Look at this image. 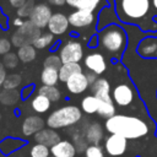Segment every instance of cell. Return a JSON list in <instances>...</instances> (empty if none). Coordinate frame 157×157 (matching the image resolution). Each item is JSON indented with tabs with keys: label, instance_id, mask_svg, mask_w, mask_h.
Instances as JSON below:
<instances>
[{
	"label": "cell",
	"instance_id": "obj_9",
	"mask_svg": "<svg viewBox=\"0 0 157 157\" xmlns=\"http://www.w3.org/2000/svg\"><path fill=\"white\" fill-rule=\"evenodd\" d=\"M52 15V10L47 4H37L29 16V21H32L38 28H44L48 27Z\"/></svg>",
	"mask_w": 157,
	"mask_h": 157
},
{
	"label": "cell",
	"instance_id": "obj_6",
	"mask_svg": "<svg viewBox=\"0 0 157 157\" xmlns=\"http://www.w3.org/2000/svg\"><path fill=\"white\" fill-rule=\"evenodd\" d=\"M60 59L63 64L65 63H78L83 56V49L81 43L76 40L66 42L60 49Z\"/></svg>",
	"mask_w": 157,
	"mask_h": 157
},
{
	"label": "cell",
	"instance_id": "obj_36",
	"mask_svg": "<svg viewBox=\"0 0 157 157\" xmlns=\"http://www.w3.org/2000/svg\"><path fill=\"white\" fill-rule=\"evenodd\" d=\"M85 157H104L103 150L98 145H91L85 151Z\"/></svg>",
	"mask_w": 157,
	"mask_h": 157
},
{
	"label": "cell",
	"instance_id": "obj_24",
	"mask_svg": "<svg viewBox=\"0 0 157 157\" xmlns=\"http://www.w3.org/2000/svg\"><path fill=\"white\" fill-rule=\"evenodd\" d=\"M40 80H42L43 85H45V86H55L59 80V70L44 67V70L42 71V75H40Z\"/></svg>",
	"mask_w": 157,
	"mask_h": 157
},
{
	"label": "cell",
	"instance_id": "obj_3",
	"mask_svg": "<svg viewBox=\"0 0 157 157\" xmlns=\"http://www.w3.org/2000/svg\"><path fill=\"white\" fill-rule=\"evenodd\" d=\"M99 44L110 55L120 56V54L126 48L128 37L121 27L117 25H109L103 31H101Z\"/></svg>",
	"mask_w": 157,
	"mask_h": 157
},
{
	"label": "cell",
	"instance_id": "obj_4",
	"mask_svg": "<svg viewBox=\"0 0 157 157\" xmlns=\"http://www.w3.org/2000/svg\"><path fill=\"white\" fill-rule=\"evenodd\" d=\"M82 118V113L76 105H65L54 110L47 119V124L52 129H61L72 126Z\"/></svg>",
	"mask_w": 157,
	"mask_h": 157
},
{
	"label": "cell",
	"instance_id": "obj_5",
	"mask_svg": "<svg viewBox=\"0 0 157 157\" xmlns=\"http://www.w3.org/2000/svg\"><path fill=\"white\" fill-rule=\"evenodd\" d=\"M40 36V29L32 22V21H26L21 27L17 28V31L12 34V44L17 48L33 44L36 39Z\"/></svg>",
	"mask_w": 157,
	"mask_h": 157
},
{
	"label": "cell",
	"instance_id": "obj_28",
	"mask_svg": "<svg viewBox=\"0 0 157 157\" xmlns=\"http://www.w3.org/2000/svg\"><path fill=\"white\" fill-rule=\"evenodd\" d=\"M54 40V37H53V33H44V34H40L36 42L33 43L34 48L36 49H44L47 47H49Z\"/></svg>",
	"mask_w": 157,
	"mask_h": 157
},
{
	"label": "cell",
	"instance_id": "obj_19",
	"mask_svg": "<svg viewBox=\"0 0 157 157\" xmlns=\"http://www.w3.org/2000/svg\"><path fill=\"white\" fill-rule=\"evenodd\" d=\"M85 136L87 139L88 142H91L92 145H98L99 141L103 139V129L101 126V124L98 123H92L87 126V129L85 130Z\"/></svg>",
	"mask_w": 157,
	"mask_h": 157
},
{
	"label": "cell",
	"instance_id": "obj_40",
	"mask_svg": "<svg viewBox=\"0 0 157 157\" xmlns=\"http://www.w3.org/2000/svg\"><path fill=\"white\" fill-rule=\"evenodd\" d=\"M27 0H9V2L11 4V6H13V7H21L25 2H26Z\"/></svg>",
	"mask_w": 157,
	"mask_h": 157
},
{
	"label": "cell",
	"instance_id": "obj_46",
	"mask_svg": "<svg viewBox=\"0 0 157 157\" xmlns=\"http://www.w3.org/2000/svg\"><path fill=\"white\" fill-rule=\"evenodd\" d=\"M52 157H54V156H52Z\"/></svg>",
	"mask_w": 157,
	"mask_h": 157
},
{
	"label": "cell",
	"instance_id": "obj_23",
	"mask_svg": "<svg viewBox=\"0 0 157 157\" xmlns=\"http://www.w3.org/2000/svg\"><path fill=\"white\" fill-rule=\"evenodd\" d=\"M50 103H52V101H50L48 97H45V96L38 93V94L32 99V108H33V110L37 112V113H45V112L50 108Z\"/></svg>",
	"mask_w": 157,
	"mask_h": 157
},
{
	"label": "cell",
	"instance_id": "obj_14",
	"mask_svg": "<svg viewBox=\"0 0 157 157\" xmlns=\"http://www.w3.org/2000/svg\"><path fill=\"white\" fill-rule=\"evenodd\" d=\"M69 25V17H66L61 12H56L52 15L48 23V29L53 34H63L66 32Z\"/></svg>",
	"mask_w": 157,
	"mask_h": 157
},
{
	"label": "cell",
	"instance_id": "obj_26",
	"mask_svg": "<svg viewBox=\"0 0 157 157\" xmlns=\"http://www.w3.org/2000/svg\"><path fill=\"white\" fill-rule=\"evenodd\" d=\"M98 105H99V101L98 98L92 94V96H86L82 102H81V108L85 113L87 114H93V113H97L98 110Z\"/></svg>",
	"mask_w": 157,
	"mask_h": 157
},
{
	"label": "cell",
	"instance_id": "obj_11",
	"mask_svg": "<svg viewBox=\"0 0 157 157\" xmlns=\"http://www.w3.org/2000/svg\"><path fill=\"white\" fill-rule=\"evenodd\" d=\"M66 83V88L69 92L74 93V94H78L82 93L87 90L88 87V80L86 77V74L83 72H76L72 76L69 77V80L65 82Z\"/></svg>",
	"mask_w": 157,
	"mask_h": 157
},
{
	"label": "cell",
	"instance_id": "obj_7",
	"mask_svg": "<svg viewBox=\"0 0 157 157\" xmlns=\"http://www.w3.org/2000/svg\"><path fill=\"white\" fill-rule=\"evenodd\" d=\"M126 137L118 135V134H110L104 142V148L107 151V153L109 156L117 157V156H121L124 155V152L126 151L128 147V142H126Z\"/></svg>",
	"mask_w": 157,
	"mask_h": 157
},
{
	"label": "cell",
	"instance_id": "obj_35",
	"mask_svg": "<svg viewBox=\"0 0 157 157\" xmlns=\"http://www.w3.org/2000/svg\"><path fill=\"white\" fill-rule=\"evenodd\" d=\"M61 65H63V61H61L60 56H58V55H49L44 60V67H50V69L59 70Z\"/></svg>",
	"mask_w": 157,
	"mask_h": 157
},
{
	"label": "cell",
	"instance_id": "obj_41",
	"mask_svg": "<svg viewBox=\"0 0 157 157\" xmlns=\"http://www.w3.org/2000/svg\"><path fill=\"white\" fill-rule=\"evenodd\" d=\"M80 2H81V0H66V4H69L70 6H72V7H76V9H78V5H80Z\"/></svg>",
	"mask_w": 157,
	"mask_h": 157
},
{
	"label": "cell",
	"instance_id": "obj_33",
	"mask_svg": "<svg viewBox=\"0 0 157 157\" xmlns=\"http://www.w3.org/2000/svg\"><path fill=\"white\" fill-rule=\"evenodd\" d=\"M18 60H20L18 59V55L10 52V53H7V54L4 55L2 63H4L5 67H7V69H15L17 66V64H18Z\"/></svg>",
	"mask_w": 157,
	"mask_h": 157
},
{
	"label": "cell",
	"instance_id": "obj_34",
	"mask_svg": "<svg viewBox=\"0 0 157 157\" xmlns=\"http://www.w3.org/2000/svg\"><path fill=\"white\" fill-rule=\"evenodd\" d=\"M99 2H101V0H81L77 10H83V11L93 12L97 9V6L99 5Z\"/></svg>",
	"mask_w": 157,
	"mask_h": 157
},
{
	"label": "cell",
	"instance_id": "obj_15",
	"mask_svg": "<svg viewBox=\"0 0 157 157\" xmlns=\"http://www.w3.org/2000/svg\"><path fill=\"white\" fill-rule=\"evenodd\" d=\"M44 129V120L38 115H29L22 123V132L25 136H31Z\"/></svg>",
	"mask_w": 157,
	"mask_h": 157
},
{
	"label": "cell",
	"instance_id": "obj_21",
	"mask_svg": "<svg viewBox=\"0 0 157 157\" xmlns=\"http://www.w3.org/2000/svg\"><path fill=\"white\" fill-rule=\"evenodd\" d=\"M99 101V105H98V115L102 118H110L113 115H115V105H114V101L113 99H98Z\"/></svg>",
	"mask_w": 157,
	"mask_h": 157
},
{
	"label": "cell",
	"instance_id": "obj_18",
	"mask_svg": "<svg viewBox=\"0 0 157 157\" xmlns=\"http://www.w3.org/2000/svg\"><path fill=\"white\" fill-rule=\"evenodd\" d=\"M91 91L98 99H113L110 96V85L105 78H97L91 85Z\"/></svg>",
	"mask_w": 157,
	"mask_h": 157
},
{
	"label": "cell",
	"instance_id": "obj_2",
	"mask_svg": "<svg viewBox=\"0 0 157 157\" xmlns=\"http://www.w3.org/2000/svg\"><path fill=\"white\" fill-rule=\"evenodd\" d=\"M117 12L121 21L137 25L146 31L145 22L152 20L151 0H117Z\"/></svg>",
	"mask_w": 157,
	"mask_h": 157
},
{
	"label": "cell",
	"instance_id": "obj_20",
	"mask_svg": "<svg viewBox=\"0 0 157 157\" xmlns=\"http://www.w3.org/2000/svg\"><path fill=\"white\" fill-rule=\"evenodd\" d=\"M76 72H82V67L80 66L78 63H65L59 69V80L66 82L69 77Z\"/></svg>",
	"mask_w": 157,
	"mask_h": 157
},
{
	"label": "cell",
	"instance_id": "obj_39",
	"mask_svg": "<svg viewBox=\"0 0 157 157\" xmlns=\"http://www.w3.org/2000/svg\"><path fill=\"white\" fill-rule=\"evenodd\" d=\"M86 77H87V80H88V83H90V85L94 83V82H96V80H97L96 74H94V72H92V71L87 72V74H86Z\"/></svg>",
	"mask_w": 157,
	"mask_h": 157
},
{
	"label": "cell",
	"instance_id": "obj_13",
	"mask_svg": "<svg viewBox=\"0 0 157 157\" xmlns=\"http://www.w3.org/2000/svg\"><path fill=\"white\" fill-rule=\"evenodd\" d=\"M94 21L93 12L83 11V10H76L69 16V23L75 28H82L87 27Z\"/></svg>",
	"mask_w": 157,
	"mask_h": 157
},
{
	"label": "cell",
	"instance_id": "obj_12",
	"mask_svg": "<svg viewBox=\"0 0 157 157\" xmlns=\"http://www.w3.org/2000/svg\"><path fill=\"white\" fill-rule=\"evenodd\" d=\"M85 66L88 69V71H92L96 75H101L105 71L107 63L101 53H91L85 58Z\"/></svg>",
	"mask_w": 157,
	"mask_h": 157
},
{
	"label": "cell",
	"instance_id": "obj_1",
	"mask_svg": "<svg viewBox=\"0 0 157 157\" xmlns=\"http://www.w3.org/2000/svg\"><path fill=\"white\" fill-rule=\"evenodd\" d=\"M105 129L110 134H118L126 139H140L148 134V125L137 117L115 114L105 120Z\"/></svg>",
	"mask_w": 157,
	"mask_h": 157
},
{
	"label": "cell",
	"instance_id": "obj_31",
	"mask_svg": "<svg viewBox=\"0 0 157 157\" xmlns=\"http://www.w3.org/2000/svg\"><path fill=\"white\" fill-rule=\"evenodd\" d=\"M87 139H86V136H85V134L82 135V134H76V135H74V145H75V147H76V151H78V152H85L86 151V148L88 147L87 146Z\"/></svg>",
	"mask_w": 157,
	"mask_h": 157
},
{
	"label": "cell",
	"instance_id": "obj_10",
	"mask_svg": "<svg viewBox=\"0 0 157 157\" xmlns=\"http://www.w3.org/2000/svg\"><path fill=\"white\" fill-rule=\"evenodd\" d=\"M137 54L144 59H157V37H146L140 40Z\"/></svg>",
	"mask_w": 157,
	"mask_h": 157
},
{
	"label": "cell",
	"instance_id": "obj_42",
	"mask_svg": "<svg viewBox=\"0 0 157 157\" xmlns=\"http://www.w3.org/2000/svg\"><path fill=\"white\" fill-rule=\"evenodd\" d=\"M52 5H55V6H61L66 2V0H48Z\"/></svg>",
	"mask_w": 157,
	"mask_h": 157
},
{
	"label": "cell",
	"instance_id": "obj_25",
	"mask_svg": "<svg viewBox=\"0 0 157 157\" xmlns=\"http://www.w3.org/2000/svg\"><path fill=\"white\" fill-rule=\"evenodd\" d=\"M17 55L20 61L22 63H31L36 59V48L33 44H28V45H23L20 47L17 50Z\"/></svg>",
	"mask_w": 157,
	"mask_h": 157
},
{
	"label": "cell",
	"instance_id": "obj_8",
	"mask_svg": "<svg viewBox=\"0 0 157 157\" xmlns=\"http://www.w3.org/2000/svg\"><path fill=\"white\" fill-rule=\"evenodd\" d=\"M112 98L119 107H128L134 101V90L128 83H119L113 88Z\"/></svg>",
	"mask_w": 157,
	"mask_h": 157
},
{
	"label": "cell",
	"instance_id": "obj_44",
	"mask_svg": "<svg viewBox=\"0 0 157 157\" xmlns=\"http://www.w3.org/2000/svg\"><path fill=\"white\" fill-rule=\"evenodd\" d=\"M23 23H25V22H23V21L21 20V17H17V18H16V20L13 21V25H15L16 27H21V26H22Z\"/></svg>",
	"mask_w": 157,
	"mask_h": 157
},
{
	"label": "cell",
	"instance_id": "obj_43",
	"mask_svg": "<svg viewBox=\"0 0 157 157\" xmlns=\"http://www.w3.org/2000/svg\"><path fill=\"white\" fill-rule=\"evenodd\" d=\"M151 5H152V13H153V16H157V0H151Z\"/></svg>",
	"mask_w": 157,
	"mask_h": 157
},
{
	"label": "cell",
	"instance_id": "obj_30",
	"mask_svg": "<svg viewBox=\"0 0 157 157\" xmlns=\"http://www.w3.org/2000/svg\"><path fill=\"white\" fill-rule=\"evenodd\" d=\"M22 82V77L18 74H10L4 81V88H17Z\"/></svg>",
	"mask_w": 157,
	"mask_h": 157
},
{
	"label": "cell",
	"instance_id": "obj_16",
	"mask_svg": "<svg viewBox=\"0 0 157 157\" xmlns=\"http://www.w3.org/2000/svg\"><path fill=\"white\" fill-rule=\"evenodd\" d=\"M34 140L37 144H43L48 147H52L60 141V136L55 131V129L48 128V129H42L37 134H34Z\"/></svg>",
	"mask_w": 157,
	"mask_h": 157
},
{
	"label": "cell",
	"instance_id": "obj_32",
	"mask_svg": "<svg viewBox=\"0 0 157 157\" xmlns=\"http://www.w3.org/2000/svg\"><path fill=\"white\" fill-rule=\"evenodd\" d=\"M34 6H36V5H34V0H27L21 7H18L17 15H18L20 17H28V16H31V13H32Z\"/></svg>",
	"mask_w": 157,
	"mask_h": 157
},
{
	"label": "cell",
	"instance_id": "obj_29",
	"mask_svg": "<svg viewBox=\"0 0 157 157\" xmlns=\"http://www.w3.org/2000/svg\"><path fill=\"white\" fill-rule=\"evenodd\" d=\"M49 153H50L49 147L43 144H36L34 146H32L29 151L31 157H49Z\"/></svg>",
	"mask_w": 157,
	"mask_h": 157
},
{
	"label": "cell",
	"instance_id": "obj_38",
	"mask_svg": "<svg viewBox=\"0 0 157 157\" xmlns=\"http://www.w3.org/2000/svg\"><path fill=\"white\" fill-rule=\"evenodd\" d=\"M6 70H5V65L4 63H0V87L4 85V81L6 78Z\"/></svg>",
	"mask_w": 157,
	"mask_h": 157
},
{
	"label": "cell",
	"instance_id": "obj_37",
	"mask_svg": "<svg viewBox=\"0 0 157 157\" xmlns=\"http://www.w3.org/2000/svg\"><path fill=\"white\" fill-rule=\"evenodd\" d=\"M10 49H11L10 40L5 37H1L0 38V55H5V54L10 53Z\"/></svg>",
	"mask_w": 157,
	"mask_h": 157
},
{
	"label": "cell",
	"instance_id": "obj_17",
	"mask_svg": "<svg viewBox=\"0 0 157 157\" xmlns=\"http://www.w3.org/2000/svg\"><path fill=\"white\" fill-rule=\"evenodd\" d=\"M50 153L54 157H75L76 147L72 142L67 140H60L58 144L50 147Z\"/></svg>",
	"mask_w": 157,
	"mask_h": 157
},
{
	"label": "cell",
	"instance_id": "obj_45",
	"mask_svg": "<svg viewBox=\"0 0 157 157\" xmlns=\"http://www.w3.org/2000/svg\"><path fill=\"white\" fill-rule=\"evenodd\" d=\"M0 119H1V114H0Z\"/></svg>",
	"mask_w": 157,
	"mask_h": 157
},
{
	"label": "cell",
	"instance_id": "obj_27",
	"mask_svg": "<svg viewBox=\"0 0 157 157\" xmlns=\"http://www.w3.org/2000/svg\"><path fill=\"white\" fill-rule=\"evenodd\" d=\"M38 93L39 94H43V96H45V97H48L52 102H56V101H59V98H60V91L55 87V86H42V87H39V90H38Z\"/></svg>",
	"mask_w": 157,
	"mask_h": 157
},
{
	"label": "cell",
	"instance_id": "obj_22",
	"mask_svg": "<svg viewBox=\"0 0 157 157\" xmlns=\"http://www.w3.org/2000/svg\"><path fill=\"white\" fill-rule=\"evenodd\" d=\"M20 98V92L16 88H4L0 92V103L5 105H13Z\"/></svg>",
	"mask_w": 157,
	"mask_h": 157
}]
</instances>
